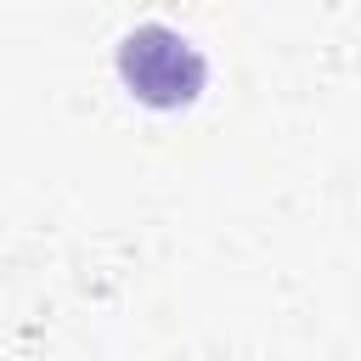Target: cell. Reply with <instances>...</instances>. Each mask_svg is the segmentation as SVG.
Returning <instances> with one entry per match:
<instances>
[{
  "instance_id": "obj_1",
  "label": "cell",
  "mask_w": 361,
  "mask_h": 361,
  "mask_svg": "<svg viewBox=\"0 0 361 361\" xmlns=\"http://www.w3.org/2000/svg\"><path fill=\"white\" fill-rule=\"evenodd\" d=\"M113 62H118L124 90H130L135 102H147V107H164V113L192 107V102L203 96V85H209L203 51H197L186 34L164 28V23L130 28V34L118 39V56H113Z\"/></svg>"
}]
</instances>
